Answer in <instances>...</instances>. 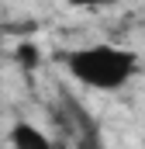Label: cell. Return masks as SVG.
<instances>
[{
    "mask_svg": "<svg viewBox=\"0 0 145 149\" xmlns=\"http://www.w3.org/2000/svg\"><path fill=\"white\" fill-rule=\"evenodd\" d=\"M62 66L66 73L90 87V90H100V94H110V90H121L124 83H131L138 76V56L131 49H121V45H83V49H72L62 56Z\"/></svg>",
    "mask_w": 145,
    "mask_h": 149,
    "instance_id": "obj_1",
    "label": "cell"
},
{
    "mask_svg": "<svg viewBox=\"0 0 145 149\" xmlns=\"http://www.w3.org/2000/svg\"><path fill=\"white\" fill-rule=\"evenodd\" d=\"M14 59H17L21 70H35V66H38V49L31 45V42H21L17 52H14Z\"/></svg>",
    "mask_w": 145,
    "mask_h": 149,
    "instance_id": "obj_3",
    "label": "cell"
},
{
    "mask_svg": "<svg viewBox=\"0 0 145 149\" xmlns=\"http://www.w3.org/2000/svg\"><path fill=\"white\" fill-rule=\"evenodd\" d=\"M7 142H10V146H31V149H48V135H45V132H38V128L31 125V121H17V125L10 128Z\"/></svg>",
    "mask_w": 145,
    "mask_h": 149,
    "instance_id": "obj_2",
    "label": "cell"
},
{
    "mask_svg": "<svg viewBox=\"0 0 145 149\" xmlns=\"http://www.w3.org/2000/svg\"><path fill=\"white\" fill-rule=\"evenodd\" d=\"M69 7H83V10H90V7H110V3H117V0H66Z\"/></svg>",
    "mask_w": 145,
    "mask_h": 149,
    "instance_id": "obj_4",
    "label": "cell"
}]
</instances>
